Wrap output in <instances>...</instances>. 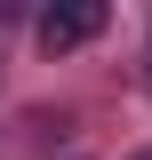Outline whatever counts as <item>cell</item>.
<instances>
[{"label":"cell","instance_id":"obj_1","mask_svg":"<svg viewBox=\"0 0 152 160\" xmlns=\"http://www.w3.org/2000/svg\"><path fill=\"white\" fill-rule=\"evenodd\" d=\"M104 24H112V8H104V0H64V8H48V16H40V48H48V56H72V48H88Z\"/></svg>","mask_w":152,"mask_h":160}]
</instances>
